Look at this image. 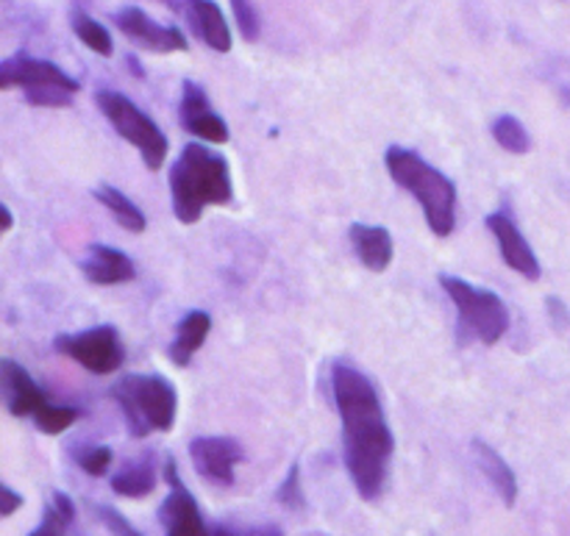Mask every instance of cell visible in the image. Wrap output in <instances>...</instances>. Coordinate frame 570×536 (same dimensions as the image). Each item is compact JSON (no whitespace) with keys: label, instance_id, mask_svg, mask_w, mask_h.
<instances>
[{"label":"cell","instance_id":"cell-1","mask_svg":"<svg viewBox=\"0 0 570 536\" xmlns=\"http://www.w3.org/2000/svg\"><path fill=\"white\" fill-rule=\"evenodd\" d=\"M332 393L343 423V459L362 500H379L387 487L395 437L371 378L345 361H334Z\"/></svg>","mask_w":570,"mask_h":536},{"label":"cell","instance_id":"cell-2","mask_svg":"<svg viewBox=\"0 0 570 536\" xmlns=\"http://www.w3.org/2000/svg\"><path fill=\"white\" fill-rule=\"evenodd\" d=\"M170 195L173 215L184 226H195L209 206L232 204L234 181L226 156L204 145H184L170 170Z\"/></svg>","mask_w":570,"mask_h":536},{"label":"cell","instance_id":"cell-3","mask_svg":"<svg viewBox=\"0 0 570 536\" xmlns=\"http://www.w3.org/2000/svg\"><path fill=\"white\" fill-rule=\"evenodd\" d=\"M384 165L393 181L421 204L423 217L434 237H451L456 228V187L445 172L429 165L423 156L410 148H387Z\"/></svg>","mask_w":570,"mask_h":536},{"label":"cell","instance_id":"cell-4","mask_svg":"<svg viewBox=\"0 0 570 536\" xmlns=\"http://www.w3.org/2000/svg\"><path fill=\"white\" fill-rule=\"evenodd\" d=\"M111 400L120 406L128 434L134 439H145L148 434H167L176 426L178 393L165 376L128 373L115 381Z\"/></svg>","mask_w":570,"mask_h":536},{"label":"cell","instance_id":"cell-5","mask_svg":"<svg viewBox=\"0 0 570 536\" xmlns=\"http://www.w3.org/2000/svg\"><path fill=\"white\" fill-rule=\"evenodd\" d=\"M0 89H22L26 103L37 109H65L72 103L81 83L53 61L17 53L0 64Z\"/></svg>","mask_w":570,"mask_h":536},{"label":"cell","instance_id":"cell-6","mask_svg":"<svg viewBox=\"0 0 570 536\" xmlns=\"http://www.w3.org/2000/svg\"><path fill=\"white\" fill-rule=\"evenodd\" d=\"M445 295L454 304L460 317V331L468 343H479L484 348L499 345L510 331V309L504 300L490 289L473 287L471 281L456 276H440Z\"/></svg>","mask_w":570,"mask_h":536},{"label":"cell","instance_id":"cell-7","mask_svg":"<svg viewBox=\"0 0 570 536\" xmlns=\"http://www.w3.org/2000/svg\"><path fill=\"white\" fill-rule=\"evenodd\" d=\"M95 103L104 111L106 120L111 122L117 133L126 139L128 145L137 148V153L142 156L145 167L148 170H159L167 159V150H170V139L165 137L159 126L134 103L131 98H126L117 89H98L95 92Z\"/></svg>","mask_w":570,"mask_h":536},{"label":"cell","instance_id":"cell-8","mask_svg":"<svg viewBox=\"0 0 570 536\" xmlns=\"http://www.w3.org/2000/svg\"><path fill=\"white\" fill-rule=\"evenodd\" d=\"M53 348L92 376L120 373L122 361H126V348H122L115 326H95L81 334H61V337H56Z\"/></svg>","mask_w":570,"mask_h":536},{"label":"cell","instance_id":"cell-9","mask_svg":"<svg viewBox=\"0 0 570 536\" xmlns=\"http://www.w3.org/2000/svg\"><path fill=\"white\" fill-rule=\"evenodd\" d=\"M165 484H167V498L159 506V520L165 526V536H212L209 526L204 523V515L198 509V500L189 493L187 484L178 476L176 461H165Z\"/></svg>","mask_w":570,"mask_h":536},{"label":"cell","instance_id":"cell-10","mask_svg":"<svg viewBox=\"0 0 570 536\" xmlns=\"http://www.w3.org/2000/svg\"><path fill=\"white\" fill-rule=\"evenodd\" d=\"M111 20H115L117 31L122 37H128L134 44L150 50V53H184L189 48L181 28L161 26V22H156L139 6H122L120 11H115Z\"/></svg>","mask_w":570,"mask_h":536},{"label":"cell","instance_id":"cell-11","mask_svg":"<svg viewBox=\"0 0 570 536\" xmlns=\"http://www.w3.org/2000/svg\"><path fill=\"white\" fill-rule=\"evenodd\" d=\"M189 459L200 478L215 487H232L234 473L245 461V450L232 437H195L189 443Z\"/></svg>","mask_w":570,"mask_h":536},{"label":"cell","instance_id":"cell-12","mask_svg":"<svg viewBox=\"0 0 570 536\" xmlns=\"http://www.w3.org/2000/svg\"><path fill=\"white\" fill-rule=\"evenodd\" d=\"M178 117H181L184 131H189L193 137H198L200 142L209 145H226L228 142V126L209 103V95L204 92V87L195 81L181 83V100H178Z\"/></svg>","mask_w":570,"mask_h":536},{"label":"cell","instance_id":"cell-13","mask_svg":"<svg viewBox=\"0 0 570 536\" xmlns=\"http://www.w3.org/2000/svg\"><path fill=\"white\" fill-rule=\"evenodd\" d=\"M484 222H488L490 234H493L495 242H499L504 265L512 267V270H515L518 276L527 278V281H538V278L543 276L538 254H534L529 239L523 237V231L518 228L515 217H512L510 211H493V215H488Z\"/></svg>","mask_w":570,"mask_h":536},{"label":"cell","instance_id":"cell-14","mask_svg":"<svg viewBox=\"0 0 570 536\" xmlns=\"http://www.w3.org/2000/svg\"><path fill=\"white\" fill-rule=\"evenodd\" d=\"M0 395H3L6 411L11 417H20V420L22 417L33 420L50 404L42 387L14 359H0Z\"/></svg>","mask_w":570,"mask_h":536},{"label":"cell","instance_id":"cell-15","mask_svg":"<svg viewBox=\"0 0 570 536\" xmlns=\"http://www.w3.org/2000/svg\"><path fill=\"white\" fill-rule=\"evenodd\" d=\"M181 11L187 14V22L195 31V37L206 48H212L215 53H228L232 50V28H228L226 14H223V9L215 0H184Z\"/></svg>","mask_w":570,"mask_h":536},{"label":"cell","instance_id":"cell-16","mask_svg":"<svg viewBox=\"0 0 570 536\" xmlns=\"http://www.w3.org/2000/svg\"><path fill=\"white\" fill-rule=\"evenodd\" d=\"M81 270L87 281L95 284V287H115V284L134 281V276H137L134 261L122 250L111 248V245H89V254L81 261Z\"/></svg>","mask_w":570,"mask_h":536},{"label":"cell","instance_id":"cell-17","mask_svg":"<svg viewBox=\"0 0 570 536\" xmlns=\"http://www.w3.org/2000/svg\"><path fill=\"white\" fill-rule=\"evenodd\" d=\"M351 245H354L356 256L362 265L373 272H384L395 256L393 234L384 226H367V222H354L348 228Z\"/></svg>","mask_w":570,"mask_h":536},{"label":"cell","instance_id":"cell-18","mask_svg":"<svg viewBox=\"0 0 570 536\" xmlns=\"http://www.w3.org/2000/svg\"><path fill=\"white\" fill-rule=\"evenodd\" d=\"M471 454H473V459H476V467L482 470V476L490 482V487L499 493L501 504L510 506V509H512V506H515V500H518L515 470H512V467L507 465L504 456H501L499 450L493 448V445L484 443V439H473Z\"/></svg>","mask_w":570,"mask_h":536},{"label":"cell","instance_id":"cell-19","mask_svg":"<svg viewBox=\"0 0 570 536\" xmlns=\"http://www.w3.org/2000/svg\"><path fill=\"white\" fill-rule=\"evenodd\" d=\"M159 484V467H156V454H142L139 459L128 461L111 476V493L128 500H142Z\"/></svg>","mask_w":570,"mask_h":536},{"label":"cell","instance_id":"cell-20","mask_svg":"<svg viewBox=\"0 0 570 536\" xmlns=\"http://www.w3.org/2000/svg\"><path fill=\"white\" fill-rule=\"evenodd\" d=\"M212 331V315L209 311H187L181 317V322L176 326V337H173L170 348H167V356L176 367H189V361L195 359L200 348H204L206 337Z\"/></svg>","mask_w":570,"mask_h":536},{"label":"cell","instance_id":"cell-21","mask_svg":"<svg viewBox=\"0 0 570 536\" xmlns=\"http://www.w3.org/2000/svg\"><path fill=\"white\" fill-rule=\"evenodd\" d=\"M95 198H98V204H104L106 209H109V215L115 217L117 226L126 228L128 234H142L145 228H148V217H145V211L139 209L126 192L111 187V183H104V187L95 189Z\"/></svg>","mask_w":570,"mask_h":536},{"label":"cell","instance_id":"cell-22","mask_svg":"<svg viewBox=\"0 0 570 536\" xmlns=\"http://www.w3.org/2000/svg\"><path fill=\"white\" fill-rule=\"evenodd\" d=\"M72 523H76V504H72V498L65 493H53L42 512V523L28 536H67Z\"/></svg>","mask_w":570,"mask_h":536},{"label":"cell","instance_id":"cell-23","mask_svg":"<svg viewBox=\"0 0 570 536\" xmlns=\"http://www.w3.org/2000/svg\"><path fill=\"white\" fill-rule=\"evenodd\" d=\"M70 26H72V33H76V37L81 39V42L87 44V48L92 50V53L104 56V59H109V56L115 53V42H111L109 28H106L104 22L95 20V17L89 14V11L72 9Z\"/></svg>","mask_w":570,"mask_h":536},{"label":"cell","instance_id":"cell-24","mask_svg":"<svg viewBox=\"0 0 570 536\" xmlns=\"http://www.w3.org/2000/svg\"><path fill=\"white\" fill-rule=\"evenodd\" d=\"M490 131H493V139L501 145L504 150H510V153H529V148H532V137H529L527 126H523L518 117L512 115H501L495 117L493 126H490Z\"/></svg>","mask_w":570,"mask_h":536},{"label":"cell","instance_id":"cell-25","mask_svg":"<svg viewBox=\"0 0 570 536\" xmlns=\"http://www.w3.org/2000/svg\"><path fill=\"white\" fill-rule=\"evenodd\" d=\"M72 459L81 467L87 476L104 478L111 470V461H115V450L109 445H81V448L72 450Z\"/></svg>","mask_w":570,"mask_h":536},{"label":"cell","instance_id":"cell-26","mask_svg":"<svg viewBox=\"0 0 570 536\" xmlns=\"http://www.w3.org/2000/svg\"><path fill=\"white\" fill-rule=\"evenodd\" d=\"M78 417H81V411L72 409V406L48 404L42 411H39L37 417H33V423H37V428L42 434H50V437H59V434H65L67 428L76 426Z\"/></svg>","mask_w":570,"mask_h":536},{"label":"cell","instance_id":"cell-27","mask_svg":"<svg viewBox=\"0 0 570 536\" xmlns=\"http://www.w3.org/2000/svg\"><path fill=\"white\" fill-rule=\"evenodd\" d=\"M276 500H278V506H284L287 512H301L306 506V495H304V484H301V465H298V461L289 467L287 476H284V482L278 484Z\"/></svg>","mask_w":570,"mask_h":536},{"label":"cell","instance_id":"cell-28","mask_svg":"<svg viewBox=\"0 0 570 536\" xmlns=\"http://www.w3.org/2000/svg\"><path fill=\"white\" fill-rule=\"evenodd\" d=\"M232 3V14L237 20L239 33H243L245 42H256L262 33V20H259V11L250 0H228Z\"/></svg>","mask_w":570,"mask_h":536},{"label":"cell","instance_id":"cell-29","mask_svg":"<svg viewBox=\"0 0 570 536\" xmlns=\"http://www.w3.org/2000/svg\"><path fill=\"white\" fill-rule=\"evenodd\" d=\"M95 515H98V520L104 523V526L109 528V532L115 534V536H142V534L137 532V528L131 526V523L126 520V517L120 515V512L111 509V506L98 504V506H95Z\"/></svg>","mask_w":570,"mask_h":536},{"label":"cell","instance_id":"cell-30","mask_svg":"<svg viewBox=\"0 0 570 536\" xmlns=\"http://www.w3.org/2000/svg\"><path fill=\"white\" fill-rule=\"evenodd\" d=\"M22 506V495L14 493L9 484L0 487V517H11Z\"/></svg>","mask_w":570,"mask_h":536},{"label":"cell","instance_id":"cell-31","mask_svg":"<svg viewBox=\"0 0 570 536\" xmlns=\"http://www.w3.org/2000/svg\"><path fill=\"white\" fill-rule=\"evenodd\" d=\"M250 536H284V532L278 526H256L250 528Z\"/></svg>","mask_w":570,"mask_h":536},{"label":"cell","instance_id":"cell-32","mask_svg":"<svg viewBox=\"0 0 570 536\" xmlns=\"http://www.w3.org/2000/svg\"><path fill=\"white\" fill-rule=\"evenodd\" d=\"M11 226H14V215H11L9 206L3 204V234H9Z\"/></svg>","mask_w":570,"mask_h":536},{"label":"cell","instance_id":"cell-33","mask_svg":"<svg viewBox=\"0 0 570 536\" xmlns=\"http://www.w3.org/2000/svg\"><path fill=\"white\" fill-rule=\"evenodd\" d=\"M128 67H131V72H134V76H137V78H145V70H142V64H139V61L137 59H134V56H128Z\"/></svg>","mask_w":570,"mask_h":536},{"label":"cell","instance_id":"cell-34","mask_svg":"<svg viewBox=\"0 0 570 536\" xmlns=\"http://www.w3.org/2000/svg\"><path fill=\"white\" fill-rule=\"evenodd\" d=\"M212 536H243V534H237L234 528H215V534Z\"/></svg>","mask_w":570,"mask_h":536}]
</instances>
